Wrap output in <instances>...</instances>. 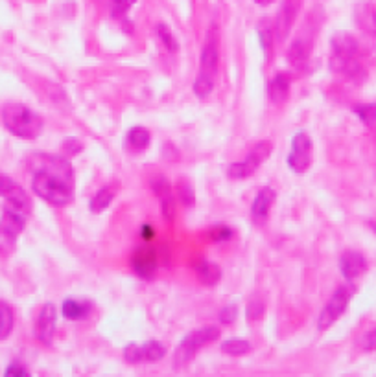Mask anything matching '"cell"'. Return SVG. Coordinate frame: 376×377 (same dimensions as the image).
I'll return each instance as SVG.
<instances>
[{"instance_id":"31","label":"cell","mask_w":376,"mask_h":377,"mask_svg":"<svg viewBox=\"0 0 376 377\" xmlns=\"http://www.w3.org/2000/svg\"><path fill=\"white\" fill-rule=\"evenodd\" d=\"M356 116L363 122L366 125L376 124V104H361L354 107Z\"/></svg>"},{"instance_id":"5","label":"cell","mask_w":376,"mask_h":377,"mask_svg":"<svg viewBox=\"0 0 376 377\" xmlns=\"http://www.w3.org/2000/svg\"><path fill=\"white\" fill-rule=\"evenodd\" d=\"M273 151V145L269 140H260L258 144H255L251 147V151L246 155V159L240 162H235L227 168V177L229 179H235V181H242V179H247L255 173L258 168H260L264 162L269 159Z\"/></svg>"},{"instance_id":"6","label":"cell","mask_w":376,"mask_h":377,"mask_svg":"<svg viewBox=\"0 0 376 377\" xmlns=\"http://www.w3.org/2000/svg\"><path fill=\"white\" fill-rule=\"evenodd\" d=\"M354 293L356 287L352 284L340 285V287L332 293V296H330V300L323 307V311L319 313L318 319L319 331H327L336 321H340L341 315H343L345 311H347V307H349V302L350 298L354 296Z\"/></svg>"},{"instance_id":"39","label":"cell","mask_w":376,"mask_h":377,"mask_svg":"<svg viewBox=\"0 0 376 377\" xmlns=\"http://www.w3.org/2000/svg\"><path fill=\"white\" fill-rule=\"evenodd\" d=\"M133 2H135V0H115V4H116V8H118V10H127V8H130L131 4H133Z\"/></svg>"},{"instance_id":"20","label":"cell","mask_w":376,"mask_h":377,"mask_svg":"<svg viewBox=\"0 0 376 377\" xmlns=\"http://www.w3.org/2000/svg\"><path fill=\"white\" fill-rule=\"evenodd\" d=\"M118 182H111V184H105L104 188H100L89 201V210L93 214H102L105 212L107 208L113 204L115 197L118 195Z\"/></svg>"},{"instance_id":"42","label":"cell","mask_w":376,"mask_h":377,"mask_svg":"<svg viewBox=\"0 0 376 377\" xmlns=\"http://www.w3.org/2000/svg\"><path fill=\"white\" fill-rule=\"evenodd\" d=\"M371 228H373V232L376 234V221H373V223H371Z\"/></svg>"},{"instance_id":"17","label":"cell","mask_w":376,"mask_h":377,"mask_svg":"<svg viewBox=\"0 0 376 377\" xmlns=\"http://www.w3.org/2000/svg\"><path fill=\"white\" fill-rule=\"evenodd\" d=\"M310 54H312V42L303 39V37H297V39L288 47L286 59L292 68H295V70H304V68L308 67Z\"/></svg>"},{"instance_id":"18","label":"cell","mask_w":376,"mask_h":377,"mask_svg":"<svg viewBox=\"0 0 376 377\" xmlns=\"http://www.w3.org/2000/svg\"><path fill=\"white\" fill-rule=\"evenodd\" d=\"M330 54L361 57L360 41L352 33H349V31H338L330 39Z\"/></svg>"},{"instance_id":"1","label":"cell","mask_w":376,"mask_h":377,"mask_svg":"<svg viewBox=\"0 0 376 377\" xmlns=\"http://www.w3.org/2000/svg\"><path fill=\"white\" fill-rule=\"evenodd\" d=\"M31 188L37 197L52 207H67L74 201V173L67 159L39 153Z\"/></svg>"},{"instance_id":"10","label":"cell","mask_w":376,"mask_h":377,"mask_svg":"<svg viewBox=\"0 0 376 377\" xmlns=\"http://www.w3.org/2000/svg\"><path fill=\"white\" fill-rule=\"evenodd\" d=\"M56 324H58L56 305L52 302H47L37 313L36 324H33V333H36L37 341L45 346H52L54 337H56Z\"/></svg>"},{"instance_id":"41","label":"cell","mask_w":376,"mask_h":377,"mask_svg":"<svg viewBox=\"0 0 376 377\" xmlns=\"http://www.w3.org/2000/svg\"><path fill=\"white\" fill-rule=\"evenodd\" d=\"M253 2H255V4H258V6H272L273 2H275V0H253Z\"/></svg>"},{"instance_id":"14","label":"cell","mask_w":376,"mask_h":377,"mask_svg":"<svg viewBox=\"0 0 376 377\" xmlns=\"http://www.w3.org/2000/svg\"><path fill=\"white\" fill-rule=\"evenodd\" d=\"M301 6H303V0H282L281 10L275 19V33H277L279 41H284L290 35L292 26L297 21Z\"/></svg>"},{"instance_id":"15","label":"cell","mask_w":376,"mask_h":377,"mask_svg":"<svg viewBox=\"0 0 376 377\" xmlns=\"http://www.w3.org/2000/svg\"><path fill=\"white\" fill-rule=\"evenodd\" d=\"M275 199H277V193L269 186H264L256 193L255 201L251 204V219H253L255 225L262 227V225L267 221L273 204H275Z\"/></svg>"},{"instance_id":"3","label":"cell","mask_w":376,"mask_h":377,"mask_svg":"<svg viewBox=\"0 0 376 377\" xmlns=\"http://www.w3.org/2000/svg\"><path fill=\"white\" fill-rule=\"evenodd\" d=\"M2 124L13 136L33 140L42 133L45 122L39 114L24 104H8L2 109Z\"/></svg>"},{"instance_id":"37","label":"cell","mask_w":376,"mask_h":377,"mask_svg":"<svg viewBox=\"0 0 376 377\" xmlns=\"http://www.w3.org/2000/svg\"><path fill=\"white\" fill-rule=\"evenodd\" d=\"M6 376L8 377H24L28 376V370L19 362H11L10 367L6 368Z\"/></svg>"},{"instance_id":"28","label":"cell","mask_w":376,"mask_h":377,"mask_svg":"<svg viewBox=\"0 0 376 377\" xmlns=\"http://www.w3.org/2000/svg\"><path fill=\"white\" fill-rule=\"evenodd\" d=\"M155 31H157V37H159V41L164 45V48H166L168 52H172V54L179 52L178 39H175L173 31L170 30L164 22H159V24L155 26Z\"/></svg>"},{"instance_id":"40","label":"cell","mask_w":376,"mask_h":377,"mask_svg":"<svg viewBox=\"0 0 376 377\" xmlns=\"http://www.w3.org/2000/svg\"><path fill=\"white\" fill-rule=\"evenodd\" d=\"M153 236V228L152 227H142V238H144V241H150Z\"/></svg>"},{"instance_id":"25","label":"cell","mask_w":376,"mask_h":377,"mask_svg":"<svg viewBox=\"0 0 376 377\" xmlns=\"http://www.w3.org/2000/svg\"><path fill=\"white\" fill-rule=\"evenodd\" d=\"M256 33H258V41H260L262 52L266 54V57L269 59L273 54V48H275V42H277L275 22H273L272 19H262V21L258 22Z\"/></svg>"},{"instance_id":"36","label":"cell","mask_w":376,"mask_h":377,"mask_svg":"<svg viewBox=\"0 0 376 377\" xmlns=\"http://www.w3.org/2000/svg\"><path fill=\"white\" fill-rule=\"evenodd\" d=\"M81 150H84V144H81L78 138H67L65 144H63V153H65V155H78Z\"/></svg>"},{"instance_id":"8","label":"cell","mask_w":376,"mask_h":377,"mask_svg":"<svg viewBox=\"0 0 376 377\" xmlns=\"http://www.w3.org/2000/svg\"><path fill=\"white\" fill-rule=\"evenodd\" d=\"M166 355V346L161 341L146 342H130L124 348V359L130 364H141V362H157Z\"/></svg>"},{"instance_id":"7","label":"cell","mask_w":376,"mask_h":377,"mask_svg":"<svg viewBox=\"0 0 376 377\" xmlns=\"http://www.w3.org/2000/svg\"><path fill=\"white\" fill-rule=\"evenodd\" d=\"M313 159V142L310 138V135L306 131H299L295 133L292 138V150H290V155H288L286 162L288 168L293 171V173H306L312 166Z\"/></svg>"},{"instance_id":"29","label":"cell","mask_w":376,"mask_h":377,"mask_svg":"<svg viewBox=\"0 0 376 377\" xmlns=\"http://www.w3.org/2000/svg\"><path fill=\"white\" fill-rule=\"evenodd\" d=\"M175 191H178V199L183 202L185 207H194L196 204V190H194L192 182L188 179H179L175 184Z\"/></svg>"},{"instance_id":"27","label":"cell","mask_w":376,"mask_h":377,"mask_svg":"<svg viewBox=\"0 0 376 377\" xmlns=\"http://www.w3.org/2000/svg\"><path fill=\"white\" fill-rule=\"evenodd\" d=\"M13 322H15L13 310L0 300V341H4L6 337L10 335L11 330H13Z\"/></svg>"},{"instance_id":"21","label":"cell","mask_w":376,"mask_h":377,"mask_svg":"<svg viewBox=\"0 0 376 377\" xmlns=\"http://www.w3.org/2000/svg\"><path fill=\"white\" fill-rule=\"evenodd\" d=\"M61 313L67 321H84L93 313V302L81 298H65Z\"/></svg>"},{"instance_id":"24","label":"cell","mask_w":376,"mask_h":377,"mask_svg":"<svg viewBox=\"0 0 376 377\" xmlns=\"http://www.w3.org/2000/svg\"><path fill=\"white\" fill-rule=\"evenodd\" d=\"M152 144V135L146 127L142 125H135L131 127L130 133L125 135V147L131 151V153H142L144 150H148Z\"/></svg>"},{"instance_id":"30","label":"cell","mask_w":376,"mask_h":377,"mask_svg":"<svg viewBox=\"0 0 376 377\" xmlns=\"http://www.w3.org/2000/svg\"><path fill=\"white\" fill-rule=\"evenodd\" d=\"M247 319H249L251 322H256V321H262V316H264V313H266V302L262 300V296L255 295L251 296L249 302H247Z\"/></svg>"},{"instance_id":"19","label":"cell","mask_w":376,"mask_h":377,"mask_svg":"<svg viewBox=\"0 0 376 377\" xmlns=\"http://www.w3.org/2000/svg\"><path fill=\"white\" fill-rule=\"evenodd\" d=\"M356 24L363 33L376 39V6L371 2H361L354 10Z\"/></svg>"},{"instance_id":"32","label":"cell","mask_w":376,"mask_h":377,"mask_svg":"<svg viewBox=\"0 0 376 377\" xmlns=\"http://www.w3.org/2000/svg\"><path fill=\"white\" fill-rule=\"evenodd\" d=\"M152 190L153 193H155L157 197H159V201H161L162 197H168L172 195V184H170V181H168L166 177H155V179H152Z\"/></svg>"},{"instance_id":"4","label":"cell","mask_w":376,"mask_h":377,"mask_svg":"<svg viewBox=\"0 0 376 377\" xmlns=\"http://www.w3.org/2000/svg\"><path fill=\"white\" fill-rule=\"evenodd\" d=\"M219 333L221 331H219L218 326H205V328L190 331L173 351V370L179 372V370L187 368L194 361V357L198 355L199 350H203L210 342L218 341Z\"/></svg>"},{"instance_id":"9","label":"cell","mask_w":376,"mask_h":377,"mask_svg":"<svg viewBox=\"0 0 376 377\" xmlns=\"http://www.w3.org/2000/svg\"><path fill=\"white\" fill-rule=\"evenodd\" d=\"M330 70L347 81L352 83H363L367 79V68L358 56H336L330 54L329 59Z\"/></svg>"},{"instance_id":"13","label":"cell","mask_w":376,"mask_h":377,"mask_svg":"<svg viewBox=\"0 0 376 377\" xmlns=\"http://www.w3.org/2000/svg\"><path fill=\"white\" fill-rule=\"evenodd\" d=\"M131 267L139 278L152 280L159 267V252L150 245H142L131 256Z\"/></svg>"},{"instance_id":"35","label":"cell","mask_w":376,"mask_h":377,"mask_svg":"<svg viewBox=\"0 0 376 377\" xmlns=\"http://www.w3.org/2000/svg\"><path fill=\"white\" fill-rule=\"evenodd\" d=\"M236 316H238V305L236 304H229V305H225L224 310L219 311V322L225 326H229L233 324V322L236 321Z\"/></svg>"},{"instance_id":"34","label":"cell","mask_w":376,"mask_h":377,"mask_svg":"<svg viewBox=\"0 0 376 377\" xmlns=\"http://www.w3.org/2000/svg\"><path fill=\"white\" fill-rule=\"evenodd\" d=\"M161 210H162V217L166 219V223H172L173 217H175V199H173V193L168 197H162Z\"/></svg>"},{"instance_id":"16","label":"cell","mask_w":376,"mask_h":377,"mask_svg":"<svg viewBox=\"0 0 376 377\" xmlns=\"http://www.w3.org/2000/svg\"><path fill=\"white\" fill-rule=\"evenodd\" d=\"M340 271L343 278L349 280V282L360 278L361 274L367 271L366 256L358 250H345L340 256Z\"/></svg>"},{"instance_id":"22","label":"cell","mask_w":376,"mask_h":377,"mask_svg":"<svg viewBox=\"0 0 376 377\" xmlns=\"http://www.w3.org/2000/svg\"><path fill=\"white\" fill-rule=\"evenodd\" d=\"M290 87H292V79L284 72H277L272 78L269 85H267V94L275 105L284 104L290 96Z\"/></svg>"},{"instance_id":"12","label":"cell","mask_w":376,"mask_h":377,"mask_svg":"<svg viewBox=\"0 0 376 377\" xmlns=\"http://www.w3.org/2000/svg\"><path fill=\"white\" fill-rule=\"evenodd\" d=\"M0 195L4 197L10 207L21 210L26 216L31 212V199L26 190L4 173H0Z\"/></svg>"},{"instance_id":"38","label":"cell","mask_w":376,"mask_h":377,"mask_svg":"<svg viewBox=\"0 0 376 377\" xmlns=\"http://www.w3.org/2000/svg\"><path fill=\"white\" fill-rule=\"evenodd\" d=\"M361 346H363V350H376V328H375V330L369 331V333H367V335L363 337V341H361Z\"/></svg>"},{"instance_id":"33","label":"cell","mask_w":376,"mask_h":377,"mask_svg":"<svg viewBox=\"0 0 376 377\" xmlns=\"http://www.w3.org/2000/svg\"><path fill=\"white\" fill-rule=\"evenodd\" d=\"M233 236H235V232H233V228L227 227V225H216V227H212L209 230V238L214 243L229 241Z\"/></svg>"},{"instance_id":"11","label":"cell","mask_w":376,"mask_h":377,"mask_svg":"<svg viewBox=\"0 0 376 377\" xmlns=\"http://www.w3.org/2000/svg\"><path fill=\"white\" fill-rule=\"evenodd\" d=\"M26 227V214L13 207H4L0 217V239L6 243H13Z\"/></svg>"},{"instance_id":"26","label":"cell","mask_w":376,"mask_h":377,"mask_svg":"<svg viewBox=\"0 0 376 377\" xmlns=\"http://www.w3.org/2000/svg\"><path fill=\"white\" fill-rule=\"evenodd\" d=\"M221 351L225 355L242 357L251 351V342L246 339H227L221 342Z\"/></svg>"},{"instance_id":"23","label":"cell","mask_w":376,"mask_h":377,"mask_svg":"<svg viewBox=\"0 0 376 377\" xmlns=\"http://www.w3.org/2000/svg\"><path fill=\"white\" fill-rule=\"evenodd\" d=\"M194 273H196V278L199 280V284L207 285V287H214L221 280L219 265H216L214 262H209V259H199L198 264L194 265Z\"/></svg>"},{"instance_id":"2","label":"cell","mask_w":376,"mask_h":377,"mask_svg":"<svg viewBox=\"0 0 376 377\" xmlns=\"http://www.w3.org/2000/svg\"><path fill=\"white\" fill-rule=\"evenodd\" d=\"M219 26L212 22L205 33L203 48H201V56H199V70L198 76L194 79V94L198 98H209L216 85V76L219 70Z\"/></svg>"}]
</instances>
